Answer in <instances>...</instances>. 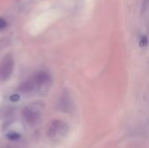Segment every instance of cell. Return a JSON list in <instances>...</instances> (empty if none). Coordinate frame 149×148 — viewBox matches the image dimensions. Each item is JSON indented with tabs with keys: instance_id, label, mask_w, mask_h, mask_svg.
<instances>
[{
	"instance_id": "cell-9",
	"label": "cell",
	"mask_w": 149,
	"mask_h": 148,
	"mask_svg": "<svg viewBox=\"0 0 149 148\" xmlns=\"http://www.w3.org/2000/svg\"><path fill=\"white\" fill-rule=\"evenodd\" d=\"M6 27H7V21L3 17H0V31L4 30Z\"/></svg>"
},
{
	"instance_id": "cell-11",
	"label": "cell",
	"mask_w": 149,
	"mask_h": 148,
	"mask_svg": "<svg viewBox=\"0 0 149 148\" xmlns=\"http://www.w3.org/2000/svg\"><path fill=\"white\" fill-rule=\"evenodd\" d=\"M18 99H19V96H18L17 94H14V95H12V96L10 97V100H11V101H17Z\"/></svg>"
},
{
	"instance_id": "cell-10",
	"label": "cell",
	"mask_w": 149,
	"mask_h": 148,
	"mask_svg": "<svg viewBox=\"0 0 149 148\" xmlns=\"http://www.w3.org/2000/svg\"><path fill=\"white\" fill-rule=\"evenodd\" d=\"M149 4V0H143L142 2V5H141V9H142V12H145V10H147L148 6Z\"/></svg>"
},
{
	"instance_id": "cell-5",
	"label": "cell",
	"mask_w": 149,
	"mask_h": 148,
	"mask_svg": "<svg viewBox=\"0 0 149 148\" xmlns=\"http://www.w3.org/2000/svg\"><path fill=\"white\" fill-rule=\"evenodd\" d=\"M58 106L59 110L64 113L71 112V110L72 108V99H71V96L68 92L64 91L60 94L58 101Z\"/></svg>"
},
{
	"instance_id": "cell-7",
	"label": "cell",
	"mask_w": 149,
	"mask_h": 148,
	"mask_svg": "<svg viewBox=\"0 0 149 148\" xmlns=\"http://www.w3.org/2000/svg\"><path fill=\"white\" fill-rule=\"evenodd\" d=\"M139 45L141 48H145L146 46H148V38L147 36L141 37L139 41Z\"/></svg>"
},
{
	"instance_id": "cell-2",
	"label": "cell",
	"mask_w": 149,
	"mask_h": 148,
	"mask_svg": "<svg viewBox=\"0 0 149 148\" xmlns=\"http://www.w3.org/2000/svg\"><path fill=\"white\" fill-rule=\"evenodd\" d=\"M14 69V58L10 53H7L3 56L0 61V81L7 80Z\"/></svg>"
},
{
	"instance_id": "cell-8",
	"label": "cell",
	"mask_w": 149,
	"mask_h": 148,
	"mask_svg": "<svg viewBox=\"0 0 149 148\" xmlns=\"http://www.w3.org/2000/svg\"><path fill=\"white\" fill-rule=\"evenodd\" d=\"M7 138L9 140H18L20 138V135L16 132H10V133L7 134Z\"/></svg>"
},
{
	"instance_id": "cell-4",
	"label": "cell",
	"mask_w": 149,
	"mask_h": 148,
	"mask_svg": "<svg viewBox=\"0 0 149 148\" xmlns=\"http://www.w3.org/2000/svg\"><path fill=\"white\" fill-rule=\"evenodd\" d=\"M22 116L24 122L30 126H35L41 121V114L39 111L31 106L24 108L22 111Z\"/></svg>"
},
{
	"instance_id": "cell-6",
	"label": "cell",
	"mask_w": 149,
	"mask_h": 148,
	"mask_svg": "<svg viewBox=\"0 0 149 148\" xmlns=\"http://www.w3.org/2000/svg\"><path fill=\"white\" fill-rule=\"evenodd\" d=\"M36 89V84L35 80L33 79H28L24 82H23L18 86V91L22 93H30L33 92Z\"/></svg>"
},
{
	"instance_id": "cell-12",
	"label": "cell",
	"mask_w": 149,
	"mask_h": 148,
	"mask_svg": "<svg viewBox=\"0 0 149 148\" xmlns=\"http://www.w3.org/2000/svg\"><path fill=\"white\" fill-rule=\"evenodd\" d=\"M148 35H149V28H148Z\"/></svg>"
},
{
	"instance_id": "cell-1",
	"label": "cell",
	"mask_w": 149,
	"mask_h": 148,
	"mask_svg": "<svg viewBox=\"0 0 149 148\" xmlns=\"http://www.w3.org/2000/svg\"><path fill=\"white\" fill-rule=\"evenodd\" d=\"M68 133L69 126L67 123L60 120H56L51 123L47 130V136L53 142H59L67 136Z\"/></svg>"
},
{
	"instance_id": "cell-3",
	"label": "cell",
	"mask_w": 149,
	"mask_h": 148,
	"mask_svg": "<svg viewBox=\"0 0 149 148\" xmlns=\"http://www.w3.org/2000/svg\"><path fill=\"white\" fill-rule=\"evenodd\" d=\"M36 88L40 93H46L52 85V79L47 72H40L34 77Z\"/></svg>"
}]
</instances>
